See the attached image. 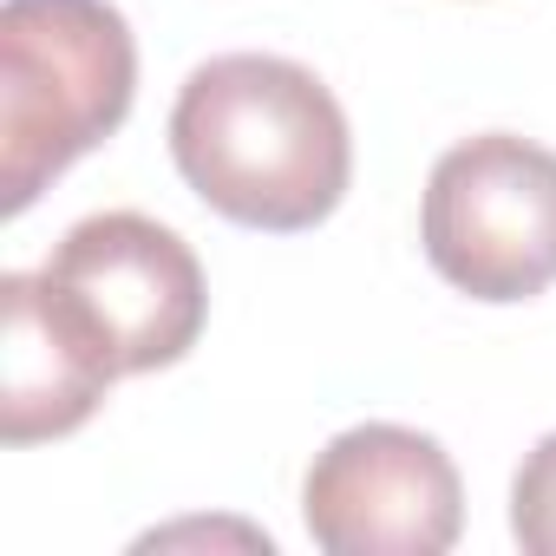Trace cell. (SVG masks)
<instances>
[{"label": "cell", "mask_w": 556, "mask_h": 556, "mask_svg": "<svg viewBox=\"0 0 556 556\" xmlns=\"http://www.w3.org/2000/svg\"><path fill=\"white\" fill-rule=\"evenodd\" d=\"M40 282L66 315V328L118 380L177 367L210 315V289L190 242L138 210H105L73 223L47 255Z\"/></svg>", "instance_id": "obj_3"}, {"label": "cell", "mask_w": 556, "mask_h": 556, "mask_svg": "<svg viewBox=\"0 0 556 556\" xmlns=\"http://www.w3.org/2000/svg\"><path fill=\"white\" fill-rule=\"evenodd\" d=\"M426 262L471 302H530L556 282V151L484 131L426 177Z\"/></svg>", "instance_id": "obj_4"}, {"label": "cell", "mask_w": 556, "mask_h": 556, "mask_svg": "<svg viewBox=\"0 0 556 556\" xmlns=\"http://www.w3.org/2000/svg\"><path fill=\"white\" fill-rule=\"evenodd\" d=\"M170 157L216 216L268 236L328 223L354 177L341 99L275 53L197 66L170 105Z\"/></svg>", "instance_id": "obj_1"}, {"label": "cell", "mask_w": 556, "mask_h": 556, "mask_svg": "<svg viewBox=\"0 0 556 556\" xmlns=\"http://www.w3.org/2000/svg\"><path fill=\"white\" fill-rule=\"evenodd\" d=\"M138 92V47L112 0H0V210L99 151Z\"/></svg>", "instance_id": "obj_2"}, {"label": "cell", "mask_w": 556, "mask_h": 556, "mask_svg": "<svg viewBox=\"0 0 556 556\" xmlns=\"http://www.w3.org/2000/svg\"><path fill=\"white\" fill-rule=\"evenodd\" d=\"M112 380L118 374L66 328L40 275H0V439L40 445L79 432Z\"/></svg>", "instance_id": "obj_6"}, {"label": "cell", "mask_w": 556, "mask_h": 556, "mask_svg": "<svg viewBox=\"0 0 556 556\" xmlns=\"http://www.w3.org/2000/svg\"><path fill=\"white\" fill-rule=\"evenodd\" d=\"M302 523L328 556H445L465 530V484L439 439L374 419L315 452Z\"/></svg>", "instance_id": "obj_5"}, {"label": "cell", "mask_w": 556, "mask_h": 556, "mask_svg": "<svg viewBox=\"0 0 556 556\" xmlns=\"http://www.w3.org/2000/svg\"><path fill=\"white\" fill-rule=\"evenodd\" d=\"M510 536L530 556H556V432L510 478Z\"/></svg>", "instance_id": "obj_7"}]
</instances>
